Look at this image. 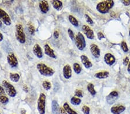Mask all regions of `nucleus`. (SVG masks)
<instances>
[{
  "label": "nucleus",
  "instance_id": "nucleus-1",
  "mask_svg": "<svg viewBox=\"0 0 130 114\" xmlns=\"http://www.w3.org/2000/svg\"><path fill=\"white\" fill-rule=\"evenodd\" d=\"M114 4V1L112 0L100 2L97 5V10L100 13L106 14L113 7Z\"/></svg>",
  "mask_w": 130,
  "mask_h": 114
},
{
  "label": "nucleus",
  "instance_id": "nucleus-2",
  "mask_svg": "<svg viewBox=\"0 0 130 114\" xmlns=\"http://www.w3.org/2000/svg\"><path fill=\"white\" fill-rule=\"evenodd\" d=\"M37 68L41 75L45 77H51L54 74V70L48 67L44 63H38L37 65Z\"/></svg>",
  "mask_w": 130,
  "mask_h": 114
},
{
  "label": "nucleus",
  "instance_id": "nucleus-3",
  "mask_svg": "<svg viewBox=\"0 0 130 114\" xmlns=\"http://www.w3.org/2000/svg\"><path fill=\"white\" fill-rule=\"evenodd\" d=\"M15 35L17 40H18L20 43H21V44H24V43H26V35L24 34V29L22 24H16Z\"/></svg>",
  "mask_w": 130,
  "mask_h": 114
},
{
  "label": "nucleus",
  "instance_id": "nucleus-4",
  "mask_svg": "<svg viewBox=\"0 0 130 114\" xmlns=\"http://www.w3.org/2000/svg\"><path fill=\"white\" fill-rule=\"evenodd\" d=\"M46 95L43 93H41L37 101V109L39 114L46 113Z\"/></svg>",
  "mask_w": 130,
  "mask_h": 114
},
{
  "label": "nucleus",
  "instance_id": "nucleus-5",
  "mask_svg": "<svg viewBox=\"0 0 130 114\" xmlns=\"http://www.w3.org/2000/svg\"><path fill=\"white\" fill-rule=\"evenodd\" d=\"M2 84H3L4 90H5L8 96L10 97H14L16 96V90L13 85H12L11 84L5 80H4Z\"/></svg>",
  "mask_w": 130,
  "mask_h": 114
},
{
  "label": "nucleus",
  "instance_id": "nucleus-6",
  "mask_svg": "<svg viewBox=\"0 0 130 114\" xmlns=\"http://www.w3.org/2000/svg\"><path fill=\"white\" fill-rule=\"evenodd\" d=\"M75 43L76 44V46L79 50L82 51L85 48L86 43L85 37L83 34L80 32H78L75 38Z\"/></svg>",
  "mask_w": 130,
  "mask_h": 114
},
{
  "label": "nucleus",
  "instance_id": "nucleus-7",
  "mask_svg": "<svg viewBox=\"0 0 130 114\" xmlns=\"http://www.w3.org/2000/svg\"><path fill=\"white\" fill-rule=\"evenodd\" d=\"M0 20L6 26H10L12 24L11 19L9 14L1 8H0Z\"/></svg>",
  "mask_w": 130,
  "mask_h": 114
},
{
  "label": "nucleus",
  "instance_id": "nucleus-8",
  "mask_svg": "<svg viewBox=\"0 0 130 114\" xmlns=\"http://www.w3.org/2000/svg\"><path fill=\"white\" fill-rule=\"evenodd\" d=\"M7 61L12 68H15L18 66V61L15 55L13 53H10L7 56Z\"/></svg>",
  "mask_w": 130,
  "mask_h": 114
},
{
  "label": "nucleus",
  "instance_id": "nucleus-9",
  "mask_svg": "<svg viewBox=\"0 0 130 114\" xmlns=\"http://www.w3.org/2000/svg\"><path fill=\"white\" fill-rule=\"evenodd\" d=\"M82 30L84 34L86 36L88 39L92 40L94 38L95 36H94V31L89 26H87V25H83L82 27Z\"/></svg>",
  "mask_w": 130,
  "mask_h": 114
},
{
  "label": "nucleus",
  "instance_id": "nucleus-10",
  "mask_svg": "<svg viewBox=\"0 0 130 114\" xmlns=\"http://www.w3.org/2000/svg\"><path fill=\"white\" fill-rule=\"evenodd\" d=\"M104 61L109 66H112L116 62L115 57L110 53H106L104 56Z\"/></svg>",
  "mask_w": 130,
  "mask_h": 114
},
{
  "label": "nucleus",
  "instance_id": "nucleus-11",
  "mask_svg": "<svg viewBox=\"0 0 130 114\" xmlns=\"http://www.w3.org/2000/svg\"><path fill=\"white\" fill-rule=\"evenodd\" d=\"M126 109L125 107L122 105H115L110 108V112L112 114H121Z\"/></svg>",
  "mask_w": 130,
  "mask_h": 114
},
{
  "label": "nucleus",
  "instance_id": "nucleus-12",
  "mask_svg": "<svg viewBox=\"0 0 130 114\" xmlns=\"http://www.w3.org/2000/svg\"><path fill=\"white\" fill-rule=\"evenodd\" d=\"M90 52L91 54L95 58H98L100 56V49L97 45L95 44H91L90 45Z\"/></svg>",
  "mask_w": 130,
  "mask_h": 114
},
{
  "label": "nucleus",
  "instance_id": "nucleus-13",
  "mask_svg": "<svg viewBox=\"0 0 130 114\" xmlns=\"http://www.w3.org/2000/svg\"><path fill=\"white\" fill-rule=\"evenodd\" d=\"M39 7L42 13H47L49 11V5L47 1H41L39 3Z\"/></svg>",
  "mask_w": 130,
  "mask_h": 114
},
{
  "label": "nucleus",
  "instance_id": "nucleus-14",
  "mask_svg": "<svg viewBox=\"0 0 130 114\" xmlns=\"http://www.w3.org/2000/svg\"><path fill=\"white\" fill-rule=\"evenodd\" d=\"M32 51L34 54L38 58L41 59L43 57V52L40 45L38 44H35L34 45Z\"/></svg>",
  "mask_w": 130,
  "mask_h": 114
},
{
  "label": "nucleus",
  "instance_id": "nucleus-15",
  "mask_svg": "<svg viewBox=\"0 0 130 114\" xmlns=\"http://www.w3.org/2000/svg\"><path fill=\"white\" fill-rule=\"evenodd\" d=\"M44 51H45V54L47 56H49L50 58H52L56 59V55L54 53V51L53 49H51L50 45L48 44H46L44 45Z\"/></svg>",
  "mask_w": 130,
  "mask_h": 114
},
{
  "label": "nucleus",
  "instance_id": "nucleus-16",
  "mask_svg": "<svg viewBox=\"0 0 130 114\" xmlns=\"http://www.w3.org/2000/svg\"><path fill=\"white\" fill-rule=\"evenodd\" d=\"M119 96V93L116 91H112V92L110 93V94L108 95L106 97L107 102L109 104H113L115 103L117 97Z\"/></svg>",
  "mask_w": 130,
  "mask_h": 114
},
{
  "label": "nucleus",
  "instance_id": "nucleus-17",
  "mask_svg": "<svg viewBox=\"0 0 130 114\" xmlns=\"http://www.w3.org/2000/svg\"><path fill=\"white\" fill-rule=\"evenodd\" d=\"M80 59L82 63L83 64V65L85 66V67L86 68V69H90V68H91L92 66H93V64H92L91 62H90L89 58H88L86 55H81Z\"/></svg>",
  "mask_w": 130,
  "mask_h": 114
},
{
  "label": "nucleus",
  "instance_id": "nucleus-18",
  "mask_svg": "<svg viewBox=\"0 0 130 114\" xmlns=\"http://www.w3.org/2000/svg\"><path fill=\"white\" fill-rule=\"evenodd\" d=\"M63 76L67 80L70 79L72 77V69H71V66L69 65H67L64 67L63 70Z\"/></svg>",
  "mask_w": 130,
  "mask_h": 114
},
{
  "label": "nucleus",
  "instance_id": "nucleus-19",
  "mask_svg": "<svg viewBox=\"0 0 130 114\" xmlns=\"http://www.w3.org/2000/svg\"><path fill=\"white\" fill-rule=\"evenodd\" d=\"M60 107L58 103L56 100L52 102V112L53 114H60Z\"/></svg>",
  "mask_w": 130,
  "mask_h": 114
},
{
  "label": "nucleus",
  "instance_id": "nucleus-20",
  "mask_svg": "<svg viewBox=\"0 0 130 114\" xmlns=\"http://www.w3.org/2000/svg\"><path fill=\"white\" fill-rule=\"evenodd\" d=\"M52 5L53 7L56 10L60 11V10H62V8H63V4L61 1H57V0H54L52 2Z\"/></svg>",
  "mask_w": 130,
  "mask_h": 114
},
{
  "label": "nucleus",
  "instance_id": "nucleus-21",
  "mask_svg": "<svg viewBox=\"0 0 130 114\" xmlns=\"http://www.w3.org/2000/svg\"><path fill=\"white\" fill-rule=\"evenodd\" d=\"M109 76V73L107 71L100 72L97 73L95 74V77L98 79H104V78H108Z\"/></svg>",
  "mask_w": 130,
  "mask_h": 114
},
{
  "label": "nucleus",
  "instance_id": "nucleus-22",
  "mask_svg": "<svg viewBox=\"0 0 130 114\" xmlns=\"http://www.w3.org/2000/svg\"><path fill=\"white\" fill-rule=\"evenodd\" d=\"M63 108L68 114H78L76 111H75L70 107L67 103H65L63 105Z\"/></svg>",
  "mask_w": 130,
  "mask_h": 114
},
{
  "label": "nucleus",
  "instance_id": "nucleus-23",
  "mask_svg": "<svg viewBox=\"0 0 130 114\" xmlns=\"http://www.w3.org/2000/svg\"><path fill=\"white\" fill-rule=\"evenodd\" d=\"M10 80L13 82H18L20 80V76L16 73H10L9 74Z\"/></svg>",
  "mask_w": 130,
  "mask_h": 114
},
{
  "label": "nucleus",
  "instance_id": "nucleus-24",
  "mask_svg": "<svg viewBox=\"0 0 130 114\" xmlns=\"http://www.w3.org/2000/svg\"><path fill=\"white\" fill-rule=\"evenodd\" d=\"M70 101L71 104H72L73 105H75V106H78V105H79L81 104L82 100L80 98L73 96L71 97Z\"/></svg>",
  "mask_w": 130,
  "mask_h": 114
},
{
  "label": "nucleus",
  "instance_id": "nucleus-25",
  "mask_svg": "<svg viewBox=\"0 0 130 114\" xmlns=\"http://www.w3.org/2000/svg\"><path fill=\"white\" fill-rule=\"evenodd\" d=\"M87 90L89 91V93L92 95V96H95V95L97 94V92H96L95 89H94V85L93 84H91V83H89V84L87 85Z\"/></svg>",
  "mask_w": 130,
  "mask_h": 114
},
{
  "label": "nucleus",
  "instance_id": "nucleus-26",
  "mask_svg": "<svg viewBox=\"0 0 130 114\" xmlns=\"http://www.w3.org/2000/svg\"><path fill=\"white\" fill-rule=\"evenodd\" d=\"M68 20L69 21L71 22V24L74 27H77L79 26V22L77 20V19L75 17H73L72 15H69L68 16Z\"/></svg>",
  "mask_w": 130,
  "mask_h": 114
},
{
  "label": "nucleus",
  "instance_id": "nucleus-27",
  "mask_svg": "<svg viewBox=\"0 0 130 114\" xmlns=\"http://www.w3.org/2000/svg\"><path fill=\"white\" fill-rule=\"evenodd\" d=\"M73 68L75 73H76L77 74H79L82 72V67L79 63H75L73 65Z\"/></svg>",
  "mask_w": 130,
  "mask_h": 114
},
{
  "label": "nucleus",
  "instance_id": "nucleus-28",
  "mask_svg": "<svg viewBox=\"0 0 130 114\" xmlns=\"http://www.w3.org/2000/svg\"><path fill=\"white\" fill-rule=\"evenodd\" d=\"M42 86L45 90H49L52 87L51 83L48 81H44L42 82Z\"/></svg>",
  "mask_w": 130,
  "mask_h": 114
},
{
  "label": "nucleus",
  "instance_id": "nucleus-29",
  "mask_svg": "<svg viewBox=\"0 0 130 114\" xmlns=\"http://www.w3.org/2000/svg\"><path fill=\"white\" fill-rule=\"evenodd\" d=\"M9 101V99L7 96H4V95H0V103L3 104H6Z\"/></svg>",
  "mask_w": 130,
  "mask_h": 114
},
{
  "label": "nucleus",
  "instance_id": "nucleus-30",
  "mask_svg": "<svg viewBox=\"0 0 130 114\" xmlns=\"http://www.w3.org/2000/svg\"><path fill=\"white\" fill-rule=\"evenodd\" d=\"M121 47L123 50V51H124L125 53H127V52L129 51V49H128V47L127 44L126 43V42L124 41H123L121 43Z\"/></svg>",
  "mask_w": 130,
  "mask_h": 114
},
{
  "label": "nucleus",
  "instance_id": "nucleus-31",
  "mask_svg": "<svg viewBox=\"0 0 130 114\" xmlns=\"http://www.w3.org/2000/svg\"><path fill=\"white\" fill-rule=\"evenodd\" d=\"M81 111L84 114H90V108L87 106V105H83V106L82 107Z\"/></svg>",
  "mask_w": 130,
  "mask_h": 114
},
{
  "label": "nucleus",
  "instance_id": "nucleus-32",
  "mask_svg": "<svg viewBox=\"0 0 130 114\" xmlns=\"http://www.w3.org/2000/svg\"><path fill=\"white\" fill-rule=\"evenodd\" d=\"M85 17L86 18V22H87L88 24L90 25H93L94 22L93 20L91 19V18L90 17V16L88 15L87 14H86L85 15Z\"/></svg>",
  "mask_w": 130,
  "mask_h": 114
},
{
  "label": "nucleus",
  "instance_id": "nucleus-33",
  "mask_svg": "<svg viewBox=\"0 0 130 114\" xmlns=\"http://www.w3.org/2000/svg\"><path fill=\"white\" fill-rule=\"evenodd\" d=\"M75 95L78 97V98H81V97H83V92H82V90L77 89L75 90Z\"/></svg>",
  "mask_w": 130,
  "mask_h": 114
},
{
  "label": "nucleus",
  "instance_id": "nucleus-34",
  "mask_svg": "<svg viewBox=\"0 0 130 114\" xmlns=\"http://www.w3.org/2000/svg\"><path fill=\"white\" fill-rule=\"evenodd\" d=\"M68 35H69V37H70L71 40H74L75 38L74 33H73L72 30H71L70 28H69L68 30Z\"/></svg>",
  "mask_w": 130,
  "mask_h": 114
},
{
  "label": "nucleus",
  "instance_id": "nucleus-35",
  "mask_svg": "<svg viewBox=\"0 0 130 114\" xmlns=\"http://www.w3.org/2000/svg\"><path fill=\"white\" fill-rule=\"evenodd\" d=\"M28 31L30 33L31 35H34L35 33V28H34V27L32 25H30L28 27Z\"/></svg>",
  "mask_w": 130,
  "mask_h": 114
},
{
  "label": "nucleus",
  "instance_id": "nucleus-36",
  "mask_svg": "<svg viewBox=\"0 0 130 114\" xmlns=\"http://www.w3.org/2000/svg\"><path fill=\"white\" fill-rule=\"evenodd\" d=\"M129 63V59L128 57H125L124 59H123V65L124 66H127L128 65V64Z\"/></svg>",
  "mask_w": 130,
  "mask_h": 114
},
{
  "label": "nucleus",
  "instance_id": "nucleus-37",
  "mask_svg": "<svg viewBox=\"0 0 130 114\" xmlns=\"http://www.w3.org/2000/svg\"><path fill=\"white\" fill-rule=\"evenodd\" d=\"M97 36H98V39H99L100 40L105 38V36L101 32H98L97 33Z\"/></svg>",
  "mask_w": 130,
  "mask_h": 114
},
{
  "label": "nucleus",
  "instance_id": "nucleus-38",
  "mask_svg": "<svg viewBox=\"0 0 130 114\" xmlns=\"http://www.w3.org/2000/svg\"><path fill=\"white\" fill-rule=\"evenodd\" d=\"M121 3H122L124 5L126 6V7H128V6H129L130 5L129 0H126V1H125V0H122V1H121Z\"/></svg>",
  "mask_w": 130,
  "mask_h": 114
},
{
  "label": "nucleus",
  "instance_id": "nucleus-39",
  "mask_svg": "<svg viewBox=\"0 0 130 114\" xmlns=\"http://www.w3.org/2000/svg\"><path fill=\"white\" fill-rule=\"evenodd\" d=\"M59 36H60L59 32H58L57 31H54V33H53L54 38L55 39H58V38H59Z\"/></svg>",
  "mask_w": 130,
  "mask_h": 114
},
{
  "label": "nucleus",
  "instance_id": "nucleus-40",
  "mask_svg": "<svg viewBox=\"0 0 130 114\" xmlns=\"http://www.w3.org/2000/svg\"><path fill=\"white\" fill-rule=\"evenodd\" d=\"M5 92L4 89L3 88V87L0 86V95H5Z\"/></svg>",
  "mask_w": 130,
  "mask_h": 114
},
{
  "label": "nucleus",
  "instance_id": "nucleus-41",
  "mask_svg": "<svg viewBox=\"0 0 130 114\" xmlns=\"http://www.w3.org/2000/svg\"><path fill=\"white\" fill-rule=\"evenodd\" d=\"M66 112L63 108H60V114H66Z\"/></svg>",
  "mask_w": 130,
  "mask_h": 114
},
{
  "label": "nucleus",
  "instance_id": "nucleus-42",
  "mask_svg": "<svg viewBox=\"0 0 130 114\" xmlns=\"http://www.w3.org/2000/svg\"><path fill=\"white\" fill-rule=\"evenodd\" d=\"M3 39H4L3 35L2 34L1 32H0V42H1V41H3Z\"/></svg>",
  "mask_w": 130,
  "mask_h": 114
},
{
  "label": "nucleus",
  "instance_id": "nucleus-43",
  "mask_svg": "<svg viewBox=\"0 0 130 114\" xmlns=\"http://www.w3.org/2000/svg\"><path fill=\"white\" fill-rule=\"evenodd\" d=\"M127 71L128 72L130 73V62L128 64V67H127Z\"/></svg>",
  "mask_w": 130,
  "mask_h": 114
},
{
  "label": "nucleus",
  "instance_id": "nucleus-44",
  "mask_svg": "<svg viewBox=\"0 0 130 114\" xmlns=\"http://www.w3.org/2000/svg\"><path fill=\"white\" fill-rule=\"evenodd\" d=\"M21 114H26V111H25V110H22L21 111Z\"/></svg>",
  "mask_w": 130,
  "mask_h": 114
},
{
  "label": "nucleus",
  "instance_id": "nucleus-45",
  "mask_svg": "<svg viewBox=\"0 0 130 114\" xmlns=\"http://www.w3.org/2000/svg\"><path fill=\"white\" fill-rule=\"evenodd\" d=\"M2 26H3V23H2L1 21L0 20V28H1Z\"/></svg>",
  "mask_w": 130,
  "mask_h": 114
},
{
  "label": "nucleus",
  "instance_id": "nucleus-46",
  "mask_svg": "<svg viewBox=\"0 0 130 114\" xmlns=\"http://www.w3.org/2000/svg\"><path fill=\"white\" fill-rule=\"evenodd\" d=\"M129 35L130 36V30H129Z\"/></svg>",
  "mask_w": 130,
  "mask_h": 114
},
{
  "label": "nucleus",
  "instance_id": "nucleus-47",
  "mask_svg": "<svg viewBox=\"0 0 130 114\" xmlns=\"http://www.w3.org/2000/svg\"><path fill=\"white\" fill-rule=\"evenodd\" d=\"M0 114H1V113H0Z\"/></svg>",
  "mask_w": 130,
  "mask_h": 114
}]
</instances>
